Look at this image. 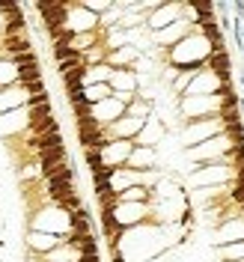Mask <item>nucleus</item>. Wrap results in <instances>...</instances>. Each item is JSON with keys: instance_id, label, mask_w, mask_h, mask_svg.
<instances>
[{"instance_id": "obj_13", "label": "nucleus", "mask_w": 244, "mask_h": 262, "mask_svg": "<svg viewBox=\"0 0 244 262\" xmlns=\"http://www.w3.org/2000/svg\"><path fill=\"white\" fill-rule=\"evenodd\" d=\"M164 137H167V125H164L158 116L152 114L146 119V125L140 128V134L134 137V146H146V149H155L158 143H164Z\"/></svg>"}, {"instance_id": "obj_15", "label": "nucleus", "mask_w": 244, "mask_h": 262, "mask_svg": "<svg viewBox=\"0 0 244 262\" xmlns=\"http://www.w3.org/2000/svg\"><path fill=\"white\" fill-rule=\"evenodd\" d=\"M27 104H30V93H27L21 83L0 90V116L12 114V111H21V107H27Z\"/></svg>"}, {"instance_id": "obj_17", "label": "nucleus", "mask_w": 244, "mask_h": 262, "mask_svg": "<svg viewBox=\"0 0 244 262\" xmlns=\"http://www.w3.org/2000/svg\"><path fill=\"white\" fill-rule=\"evenodd\" d=\"M158 164V149H146V146H134L128 155L125 167L128 170H137V173H146V170H155Z\"/></svg>"}, {"instance_id": "obj_21", "label": "nucleus", "mask_w": 244, "mask_h": 262, "mask_svg": "<svg viewBox=\"0 0 244 262\" xmlns=\"http://www.w3.org/2000/svg\"><path fill=\"white\" fill-rule=\"evenodd\" d=\"M98 42H101V33H78V36H69V48L75 51L78 57H83L90 48H96Z\"/></svg>"}, {"instance_id": "obj_25", "label": "nucleus", "mask_w": 244, "mask_h": 262, "mask_svg": "<svg viewBox=\"0 0 244 262\" xmlns=\"http://www.w3.org/2000/svg\"><path fill=\"white\" fill-rule=\"evenodd\" d=\"M18 83V66L12 60H0V90Z\"/></svg>"}, {"instance_id": "obj_18", "label": "nucleus", "mask_w": 244, "mask_h": 262, "mask_svg": "<svg viewBox=\"0 0 244 262\" xmlns=\"http://www.w3.org/2000/svg\"><path fill=\"white\" fill-rule=\"evenodd\" d=\"M140 60V51L134 45H125V48H116V51H107V60L104 63L110 69H131V66Z\"/></svg>"}, {"instance_id": "obj_10", "label": "nucleus", "mask_w": 244, "mask_h": 262, "mask_svg": "<svg viewBox=\"0 0 244 262\" xmlns=\"http://www.w3.org/2000/svg\"><path fill=\"white\" fill-rule=\"evenodd\" d=\"M179 18H182V3H161L155 12L146 15V30L161 33V30H167L170 24H176Z\"/></svg>"}, {"instance_id": "obj_12", "label": "nucleus", "mask_w": 244, "mask_h": 262, "mask_svg": "<svg viewBox=\"0 0 244 262\" xmlns=\"http://www.w3.org/2000/svg\"><path fill=\"white\" fill-rule=\"evenodd\" d=\"M143 125H146V119H137V116L125 114L122 119H116L114 125L104 128V131H107V140H131V143H134V137L140 134Z\"/></svg>"}, {"instance_id": "obj_27", "label": "nucleus", "mask_w": 244, "mask_h": 262, "mask_svg": "<svg viewBox=\"0 0 244 262\" xmlns=\"http://www.w3.org/2000/svg\"><path fill=\"white\" fill-rule=\"evenodd\" d=\"M241 86H244V78H241Z\"/></svg>"}, {"instance_id": "obj_1", "label": "nucleus", "mask_w": 244, "mask_h": 262, "mask_svg": "<svg viewBox=\"0 0 244 262\" xmlns=\"http://www.w3.org/2000/svg\"><path fill=\"white\" fill-rule=\"evenodd\" d=\"M212 42H206L199 33H188L185 39H182L179 45H173L170 51H155V57H161L167 66H173V69H203L206 60L212 57Z\"/></svg>"}, {"instance_id": "obj_6", "label": "nucleus", "mask_w": 244, "mask_h": 262, "mask_svg": "<svg viewBox=\"0 0 244 262\" xmlns=\"http://www.w3.org/2000/svg\"><path fill=\"white\" fill-rule=\"evenodd\" d=\"M107 214L114 217V224L119 229H134L152 221V203H119L114 212Z\"/></svg>"}, {"instance_id": "obj_26", "label": "nucleus", "mask_w": 244, "mask_h": 262, "mask_svg": "<svg viewBox=\"0 0 244 262\" xmlns=\"http://www.w3.org/2000/svg\"><path fill=\"white\" fill-rule=\"evenodd\" d=\"M78 262H101V256H98V253H96V256H81Z\"/></svg>"}, {"instance_id": "obj_22", "label": "nucleus", "mask_w": 244, "mask_h": 262, "mask_svg": "<svg viewBox=\"0 0 244 262\" xmlns=\"http://www.w3.org/2000/svg\"><path fill=\"white\" fill-rule=\"evenodd\" d=\"M83 101L86 104H98V101H104V98L114 96V90L107 86V83H93V86H83Z\"/></svg>"}, {"instance_id": "obj_7", "label": "nucleus", "mask_w": 244, "mask_h": 262, "mask_svg": "<svg viewBox=\"0 0 244 262\" xmlns=\"http://www.w3.org/2000/svg\"><path fill=\"white\" fill-rule=\"evenodd\" d=\"M63 30L69 33V36H78V33H96L98 30V18L93 15V12H86L81 3H65Z\"/></svg>"}, {"instance_id": "obj_16", "label": "nucleus", "mask_w": 244, "mask_h": 262, "mask_svg": "<svg viewBox=\"0 0 244 262\" xmlns=\"http://www.w3.org/2000/svg\"><path fill=\"white\" fill-rule=\"evenodd\" d=\"M232 242H244V217H232V221H224L217 232H214V247L232 245Z\"/></svg>"}, {"instance_id": "obj_11", "label": "nucleus", "mask_w": 244, "mask_h": 262, "mask_svg": "<svg viewBox=\"0 0 244 262\" xmlns=\"http://www.w3.org/2000/svg\"><path fill=\"white\" fill-rule=\"evenodd\" d=\"M188 33H194V27L185 21V18H179L176 24H170L167 30H161V33H152V45H158L161 51H170L173 45H179L182 39L188 36Z\"/></svg>"}, {"instance_id": "obj_4", "label": "nucleus", "mask_w": 244, "mask_h": 262, "mask_svg": "<svg viewBox=\"0 0 244 262\" xmlns=\"http://www.w3.org/2000/svg\"><path fill=\"white\" fill-rule=\"evenodd\" d=\"M232 146H235V143L229 140L227 134H217V137H212V140H206V143H199V146H194V149H185V158L191 161V167L224 161L229 152H232Z\"/></svg>"}, {"instance_id": "obj_3", "label": "nucleus", "mask_w": 244, "mask_h": 262, "mask_svg": "<svg viewBox=\"0 0 244 262\" xmlns=\"http://www.w3.org/2000/svg\"><path fill=\"white\" fill-rule=\"evenodd\" d=\"M30 229H39V232H51V235H60V238H69L72 235V214L63 212L60 206L48 203L45 209L30 214Z\"/></svg>"}, {"instance_id": "obj_9", "label": "nucleus", "mask_w": 244, "mask_h": 262, "mask_svg": "<svg viewBox=\"0 0 244 262\" xmlns=\"http://www.w3.org/2000/svg\"><path fill=\"white\" fill-rule=\"evenodd\" d=\"M131 149H134V143H131V140H107L104 146L98 149V158H101V164H104V167L119 170V167H125Z\"/></svg>"}, {"instance_id": "obj_19", "label": "nucleus", "mask_w": 244, "mask_h": 262, "mask_svg": "<svg viewBox=\"0 0 244 262\" xmlns=\"http://www.w3.org/2000/svg\"><path fill=\"white\" fill-rule=\"evenodd\" d=\"M107 86H110L114 93H137V75H134L131 69H114Z\"/></svg>"}, {"instance_id": "obj_2", "label": "nucleus", "mask_w": 244, "mask_h": 262, "mask_svg": "<svg viewBox=\"0 0 244 262\" xmlns=\"http://www.w3.org/2000/svg\"><path fill=\"white\" fill-rule=\"evenodd\" d=\"M235 182V167L224 158V161L212 164H196L188 173V185L191 188H220V185H232Z\"/></svg>"}, {"instance_id": "obj_14", "label": "nucleus", "mask_w": 244, "mask_h": 262, "mask_svg": "<svg viewBox=\"0 0 244 262\" xmlns=\"http://www.w3.org/2000/svg\"><path fill=\"white\" fill-rule=\"evenodd\" d=\"M65 238H60V235H51V232H39V229H30L27 232V238H24V245H27V253H36L39 259L45 256V253H51L54 247H60Z\"/></svg>"}, {"instance_id": "obj_8", "label": "nucleus", "mask_w": 244, "mask_h": 262, "mask_svg": "<svg viewBox=\"0 0 244 262\" xmlns=\"http://www.w3.org/2000/svg\"><path fill=\"white\" fill-rule=\"evenodd\" d=\"M125 111H128V107H125V104H119V101L110 96V98H104V101H98V104H90V114H86V116H90L93 122H98L101 128H110L116 119H122V116H125Z\"/></svg>"}, {"instance_id": "obj_23", "label": "nucleus", "mask_w": 244, "mask_h": 262, "mask_svg": "<svg viewBox=\"0 0 244 262\" xmlns=\"http://www.w3.org/2000/svg\"><path fill=\"white\" fill-rule=\"evenodd\" d=\"M214 253H217L220 262H241L244 259V242H232V245L214 247Z\"/></svg>"}, {"instance_id": "obj_5", "label": "nucleus", "mask_w": 244, "mask_h": 262, "mask_svg": "<svg viewBox=\"0 0 244 262\" xmlns=\"http://www.w3.org/2000/svg\"><path fill=\"white\" fill-rule=\"evenodd\" d=\"M217 134H224V122L220 116H209V119H196V122H185V128L179 131V140L185 149H194L206 140H212Z\"/></svg>"}, {"instance_id": "obj_20", "label": "nucleus", "mask_w": 244, "mask_h": 262, "mask_svg": "<svg viewBox=\"0 0 244 262\" xmlns=\"http://www.w3.org/2000/svg\"><path fill=\"white\" fill-rule=\"evenodd\" d=\"M114 75V69L107 63H98V66H86L83 69V78H81V90L83 86H93V83H107Z\"/></svg>"}, {"instance_id": "obj_24", "label": "nucleus", "mask_w": 244, "mask_h": 262, "mask_svg": "<svg viewBox=\"0 0 244 262\" xmlns=\"http://www.w3.org/2000/svg\"><path fill=\"white\" fill-rule=\"evenodd\" d=\"M119 196V203H152V191L149 188H140V185H134V188H125Z\"/></svg>"}]
</instances>
